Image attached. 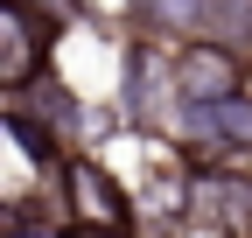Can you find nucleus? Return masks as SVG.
<instances>
[{
  "mask_svg": "<svg viewBox=\"0 0 252 238\" xmlns=\"http://www.w3.org/2000/svg\"><path fill=\"white\" fill-rule=\"evenodd\" d=\"M175 147H189V161H245L252 168V84L224 98H175L154 119Z\"/></svg>",
  "mask_w": 252,
  "mask_h": 238,
  "instance_id": "obj_1",
  "label": "nucleus"
},
{
  "mask_svg": "<svg viewBox=\"0 0 252 238\" xmlns=\"http://www.w3.org/2000/svg\"><path fill=\"white\" fill-rule=\"evenodd\" d=\"M56 28L63 14H49L42 0H0V98H21L28 84L49 77Z\"/></svg>",
  "mask_w": 252,
  "mask_h": 238,
  "instance_id": "obj_2",
  "label": "nucleus"
},
{
  "mask_svg": "<svg viewBox=\"0 0 252 238\" xmlns=\"http://www.w3.org/2000/svg\"><path fill=\"white\" fill-rule=\"evenodd\" d=\"M56 210L70 224H133V196L126 182L84 147H63V168H56Z\"/></svg>",
  "mask_w": 252,
  "mask_h": 238,
  "instance_id": "obj_3",
  "label": "nucleus"
},
{
  "mask_svg": "<svg viewBox=\"0 0 252 238\" xmlns=\"http://www.w3.org/2000/svg\"><path fill=\"white\" fill-rule=\"evenodd\" d=\"M245 84H252V56H238L224 42H196V35L168 42V105L175 98H224V91H245Z\"/></svg>",
  "mask_w": 252,
  "mask_h": 238,
  "instance_id": "obj_4",
  "label": "nucleus"
},
{
  "mask_svg": "<svg viewBox=\"0 0 252 238\" xmlns=\"http://www.w3.org/2000/svg\"><path fill=\"white\" fill-rule=\"evenodd\" d=\"M0 238H70V217L63 210H21V217H0Z\"/></svg>",
  "mask_w": 252,
  "mask_h": 238,
  "instance_id": "obj_5",
  "label": "nucleus"
},
{
  "mask_svg": "<svg viewBox=\"0 0 252 238\" xmlns=\"http://www.w3.org/2000/svg\"><path fill=\"white\" fill-rule=\"evenodd\" d=\"M70 238H140L133 224H70Z\"/></svg>",
  "mask_w": 252,
  "mask_h": 238,
  "instance_id": "obj_6",
  "label": "nucleus"
},
{
  "mask_svg": "<svg viewBox=\"0 0 252 238\" xmlns=\"http://www.w3.org/2000/svg\"><path fill=\"white\" fill-rule=\"evenodd\" d=\"M154 7H161V0H126V14H133V21H147Z\"/></svg>",
  "mask_w": 252,
  "mask_h": 238,
  "instance_id": "obj_7",
  "label": "nucleus"
},
{
  "mask_svg": "<svg viewBox=\"0 0 252 238\" xmlns=\"http://www.w3.org/2000/svg\"><path fill=\"white\" fill-rule=\"evenodd\" d=\"M245 238H252V231H245Z\"/></svg>",
  "mask_w": 252,
  "mask_h": 238,
  "instance_id": "obj_8",
  "label": "nucleus"
}]
</instances>
